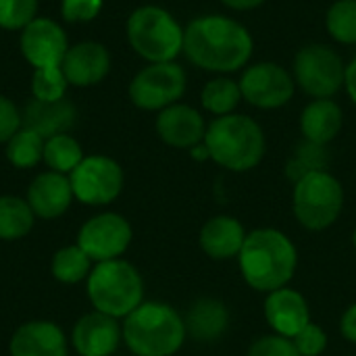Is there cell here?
Segmentation results:
<instances>
[{"label":"cell","instance_id":"6da1fadb","mask_svg":"<svg viewBox=\"0 0 356 356\" xmlns=\"http://www.w3.org/2000/svg\"><path fill=\"white\" fill-rule=\"evenodd\" d=\"M252 33L240 21L223 15H202L184 27L186 58L211 73H234L252 58Z\"/></svg>","mask_w":356,"mask_h":356},{"label":"cell","instance_id":"7a4b0ae2","mask_svg":"<svg viewBox=\"0 0 356 356\" xmlns=\"http://www.w3.org/2000/svg\"><path fill=\"white\" fill-rule=\"evenodd\" d=\"M238 259L246 284L267 294L286 288L298 265V252L292 240L271 227L250 232Z\"/></svg>","mask_w":356,"mask_h":356},{"label":"cell","instance_id":"3957f363","mask_svg":"<svg viewBox=\"0 0 356 356\" xmlns=\"http://www.w3.org/2000/svg\"><path fill=\"white\" fill-rule=\"evenodd\" d=\"M204 146L209 148L211 161L219 167L244 173L263 161L267 142L263 127L252 117L232 113L215 117L207 125Z\"/></svg>","mask_w":356,"mask_h":356},{"label":"cell","instance_id":"277c9868","mask_svg":"<svg viewBox=\"0 0 356 356\" xmlns=\"http://www.w3.org/2000/svg\"><path fill=\"white\" fill-rule=\"evenodd\" d=\"M123 342L136 356H173L186 342V321L167 302H142L123 321Z\"/></svg>","mask_w":356,"mask_h":356},{"label":"cell","instance_id":"5b68a950","mask_svg":"<svg viewBox=\"0 0 356 356\" xmlns=\"http://www.w3.org/2000/svg\"><path fill=\"white\" fill-rule=\"evenodd\" d=\"M86 290L94 311L115 319H125L144 302V280L123 259L96 263L86 280Z\"/></svg>","mask_w":356,"mask_h":356},{"label":"cell","instance_id":"8992f818","mask_svg":"<svg viewBox=\"0 0 356 356\" xmlns=\"http://www.w3.org/2000/svg\"><path fill=\"white\" fill-rule=\"evenodd\" d=\"M131 50L148 63H171L184 52V27L163 6H138L125 23Z\"/></svg>","mask_w":356,"mask_h":356},{"label":"cell","instance_id":"52a82bcc","mask_svg":"<svg viewBox=\"0 0 356 356\" xmlns=\"http://www.w3.org/2000/svg\"><path fill=\"white\" fill-rule=\"evenodd\" d=\"M292 207L302 227L323 232L344 209V188L330 171H313L294 184Z\"/></svg>","mask_w":356,"mask_h":356},{"label":"cell","instance_id":"ba28073f","mask_svg":"<svg viewBox=\"0 0 356 356\" xmlns=\"http://www.w3.org/2000/svg\"><path fill=\"white\" fill-rule=\"evenodd\" d=\"M292 75L296 86L313 100L334 98L344 88L346 63L327 44H307L294 56Z\"/></svg>","mask_w":356,"mask_h":356},{"label":"cell","instance_id":"9c48e42d","mask_svg":"<svg viewBox=\"0 0 356 356\" xmlns=\"http://www.w3.org/2000/svg\"><path fill=\"white\" fill-rule=\"evenodd\" d=\"M188 77L181 65L171 63H150L140 69L129 81V100L142 111H163L186 94Z\"/></svg>","mask_w":356,"mask_h":356},{"label":"cell","instance_id":"30bf717a","mask_svg":"<svg viewBox=\"0 0 356 356\" xmlns=\"http://www.w3.org/2000/svg\"><path fill=\"white\" fill-rule=\"evenodd\" d=\"M75 200L88 207H104L123 192L125 175L121 165L104 154H90L69 173Z\"/></svg>","mask_w":356,"mask_h":356},{"label":"cell","instance_id":"8fae6325","mask_svg":"<svg viewBox=\"0 0 356 356\" xmlns=\"http://www.w3.org/2000/svg\"><path fill=\"white\" fill-rule=\"evenodd\" d=\"M242 100L261 111H273L286 106L296 90L294 75L280 63L261 60L242 71L240 77Z\"/></svg>","mask_w":356,"mask_h":356},{"label":"cell","instance_id":"7c38bea8","mask_svg":"<svg viewBox=\"0 0 356 356\" xmlns=\"http://www.w3.org/2000/svg\"><path fill=\"white\" fill-rule=\"evenodd\" d=\"M134 238L129 221L119 213H98L77 232V246L94 261H115L125 254Z\"/></svg>","mask_w":356,"mask_h":356},{"label":"cell","instance_id":"4fadbf2b","mask_svg":"<svg viewBox=\"0 0 356 356\" xmlns=\"http://www.w3.org/2000/svg\"><path fill=\"white\" fill-rule=\"evenodd\" d=\"M19 46L21 54L33 69H44L60 67L69 50V40L65 29L56 21L48 17H35L29 25L21 29Z\"/></svg>","mask_w":356,"mask_h":356},{"label":"cell","instance_id":"5bb4252c","mask_svg":"<svg viewBox=\"0 0 356 356\" xmlns=\"http://www.w3.org/2000/svg\"><path fill=\"white\" fill-rule=\"evenodd\" d=\"M123 340L119 319L98 311L77 319L71 332V344L79 356H111L117 353Z\"/></svg>","mask_w":356,"mask_h":356},{"label":"cell","instance_id":"9a60e30c","mask_svg":"<svg viewBox=\"0 0 356 356\" xmlns=\"http://www.w3.org/2000/svg\"><path fill=\"white\" fill-rule=\"evenodd\" d=\"M156 134L159 138L179 150H190L204 142L207 136V123L200 111H196L190 104L175 102L156 115Z\"/></svg>","mask_w":356,"mask_h":356},{"label":"cell","instance_id":"2e32d148","mask_svg":"<svg viewBox=\"0 0 356 356\" xmlns=\"http://www.w3.org/2000/svg\"><path fill=\"white\" fill-rule=\"evenodd\" d=\"M60 69L75 88H90L100 83L111 71V52L104 44L86 40L69 46Z\"/></svg>","mask_w":356,"mask_h":356},{"label":"cell","instance_id":"e0dca14e","mask_svg":"<svg viewBox=\"0 0 356 356\" xmlns=\"http://www.w3.org/2000/svg\"><path fill=\"white\" fill-rule=\"evenodd\" d=\"M65 332L54 321H27L15 330L8 342L10 356H67Z\"/></svg>","mask_w":356,"mask_h":356},{"label":"cell","instance_id":"ac0fdd59","mask_svg":"<svg viewBox=\"0 0 356 356\" xmlns=\"http://www.w3.org/2000/svg\"><path fill=\"white\" fill-rule=\"evenodd\" d=\"M73 198L75 196L71 190L69 175H63L50 169L31 179L27 188V196H25L33 215L40 219H56L65 215Z\"/></svg>","mask_w":356,"mask_h":356},{"label":"cell","instance_id":"d6986e66","mask_svg":"<svg viewBox=\"0 0 356 356\" xmlns=\"http://www.w3.org/2000/svg\"><path fill=\"white\" fill-rule=\"evenodd\" d=\"M265 319L275 334L294 338L302 327L311 323V311L307 298L300 292L286 286L267 294Z\"/></svg>","mask_w":356,"mask_h":356},{"label":"cell","instance_id":"ffe728a7","mask_svg":"<svg viewBox=\"0 0 356 356\" xmlns=\"http://www.w3.org/2000/svg\"><path fill=\"white\" fill-rule=\"evenodd\" d=\"M244 225L227 215H219L209 219L198 236V244L207 257L213 261H229L234 257H240V250L246 240Z\"/></svg>","mask_w":356,"mask_h":356},{"label":"cell","instance_id":"44dd1931","mask_svg":"<svg viewBox=\"0 0 356 356\" xmlns=\"http://www.w3.org/2000/svg\"><path fill=\"white\" fill-rule=\"evenodd\" d=\"M344 113L334 98H315L300 113V134L305 140L327 146L342 131Z\"/></svg>","mask_w":356,"mask_h":356},{"label":"cell","instance_id":"7402d4cb","mask_svg":"<svg viewBox=\"0 0 356 356\" xmlns=\"http://www.w3.org/2000/svg\"><path fill=\"white\" fill-rule=\"evenodd\" d=\"M23 115V127H29L38 131L44 140L67 134L73 123H75V106L67 98L54 100V102H42V100H31L27 102Z\"/></svg>","mask_w":356,"mask_h":356},{"label":"cell","instance_id":"603a6c76","mask_svg":"<svg viewBox=\"0 0 356 356\" xmlns=\"http://www.w3.org/2000/svg\"><path fill=\"white\" fill-rule=\"evenodd\" d=\"M186 332L196 342H217L229 327V311L217 298H200L186 315Z\"/></svg>","mask_w":356,"mask_h":356},{"label":"cell","instance_id":"cb8c5ba5","mask_svg":"<svg viewBox=\"0 0 356 356\" xmlns=\"http://www.w3.org/2000/svg\"><path fill=\"white\" fill-rule=\"evenodd\" d=\"M33 223L35 215L25 198L0 196V240H21L33 229Z\"/></svg>","mask_w":356,"mask_h":356},{"label":"cell","instance_id":"d4e9b609","mask_svg":"<svg viewBox=\"0 0 356 356\" xmlns=\"http://www.w3.org/2000/svg\"><path fill=\"white\" fill-rule=\"evenodd\" d=\"M242 102V92H240V83L232 77H213L211 81L204 83L202 92H200V104L207 113L215 115V117H223V115H232L236 113L238 104Z\"/></svg>","mask_w":356,"mask_h":356},{"label":"cell","instance_id":"484cf974","mask_svg":"<svg viewBox=\"0 0 356 356\" xmlns=\"http://www.w3.org/2000/svg\"><path fill=\"white\" fill-rule=\"evenodd\" d=\"M50 171L69 175L81 161L83 148L71 134H58L44 142V159Z\"/></svg>","mask_w":356,"mask_h":356},{"label":"cell","instance_id":"4316f807","mask_svg":"<svg viewBox=\"0 0 356 356\" xmlns=\"http://www.w3.org/2000/svg\"><path fill=\"white\" fill-rule=\"evenodd\" d=\"M50 271H52V277L56 282L73 286V284L88 280V275L92 271V259L77 244L65 246V248H58L54 252L52 263H50Z\"/></svg>","mask_w":356,"mask_h":356},{"label":"cell","instance_id":"83f0119b","mask_svg":"<svg viewBox=\"0 0 356 356\" xmlns=\"http://www.w3.org/2000/svg\"><path fill=\"white\" fill-rule=\"evenodd\" d=\"M44 138L29 129L21 127L8 142H6V159L17 169H31L44 159Z\"/></svg>","mask_w":356,"mask_h":356},{"label":"cell","instance_id":"f1b7e54d","mask_svg":"<svg viewBox=\"0 0 356 356\" xmlns=\"http://www.w3.org/2000/svg\"><path fill=\"white\" fill-rule=\"evenodd\" d=\"M327 167H330L327 146L302 140L296 146L294 154L286 163V175H288V179H292L296 184L298 179H302L305 175H309L313 171H327Z\"/></svg>","mask_w":356,"mask_h":356},{"label":"cell","instance_id":"f546056e","mask_svg":"<svg viewBox=\"0 0 356 356\" xmlns=\"http://www.w3.org/2000/svg\"><path fill=\"white\" fill-rule=\"evenodd\" d=\"M325 29L338 44H356V0H336L327 8Z\"/></svg>","mask_w":356,"mask_h":356},{"label":"cell","instance_id":"4dcf8cb0","mask_svg":"<svg viewBox=\"0 0 356 356\" xmlns=\"http://www.w3.org/2000/svg\"><path fill=\"white\" fill-rule=\"evenodd\" d=\"M69 88V81L60 67H44L33 69L31 77V94L35 100L42 102H54L65 98V92Z\"/></svg>","mask_w":356,"mask_h":356},{"label":"cell","instance_id":"1f68e13d","mask_svg":"<svg viewBox=\"0 0 356 356\" xmlns=\"http://www.w3.org/2000/svg\"><path fill=\"white\" fill-rule=\"evenodd\" d=\"M38 17V0H0V27L21 31Z\"/></svg>","mask_w":356,"mask_h":356},{"label":"cell","instance_id":"d6a6232c","mask_svg":"<svg viewBox=\"0 0 356 356\" xmlns=\"http://www.w3.org/2000/svg\"><path fill=\"white\" fill-rule=\"evenodd\" d=\"M248 356H300V353L296 350L292 338L271 334L252 342Z\"/></svg>","mask_w":356,"mask_h":356},{"label":"cell","instance_id":"836d02e7","mask_svg":"<svg viewBox=\"0 0 356 356\" xmlns=\"http://www.w3.org/2000/svg\"><path fill=\"white\" fill-rule=\"evenodd\" d=\"M292 342L300 356H319L327 348V334L319 325L309 323L292 338Z\"/></svg>","mask_w":356,"mask_h":356},{"label":"cell","instance_id":"e575fe53","mask_svg":"<svg viewBox=\"0 0 356 356\" xmlns=\"http://www.w3.org/2000/svg\"><path fill=\"white\" fill-rule=\"evenodd\" d=\"M104 0H60V15L69 23L94 21L102 10Z\"/></svg>","mask_w":356,"mask_h":356},{"label":"cell","instance_id":"d590c367","mask_svg":"<svg viewBox=\"0 0 356 356\" xmlns=\"http://www.w3.org/2000/svg\"><path fill=\"white\" fill-rule=\"evenodd\" d=\"M23 127V115L17 104L0 94V144H6Z\"/></svg>","mask_w":356,"mask_h":356},{"label":"cell","instance_id":"8d00e7d4","mask_svg":"<svg viewBox=\"0 0 356 356\" xmlns=\"http://www.w3.org/2000/svg\"><path fill=\"white\" fill-rule=\"evenodd\" d=\"M340 327H342V334L348 342L356 344V302L350 305L346 309V313L342 315V321H340Z\"/></svg>","mask_w":356,"mask_h":356},{"label":"cell","instance_id":"74e56055","mask_svg":"<svg viewBox=\"0 0 356 356\" xmlns=\"http://www.w3.org/2000/svg\"><path fill=\"white\" fill-rule=\"evenodd\" d=\"M344 88L348 92V98L356 104V56L346 65V75H344Z\"/></svg>","mask_w":356,"mask_h":356},{"label":"cell","instance_id":"f35d334b","mask_svg":"<svg viewBox=\"0 0 356 356\" xmlns=\"http://www.w3.org/2000/svg\"><path fill=\"white\" fill-rule=\"evenodd\" d=\"M219 2L232 10H254V8L263 6L267 0H219Z\"/></svg>","mask_w":356,"mask_h":356},{"label":"cell","instance_id":"ab89813d","mask_svg":"<svg viewBox=\"0 0 356 356\" xmlns=\"http://www.w3.org/2000/svg\"><path fill=\"white\" fill-rule=\"evenodd\" d=\"M190 154H192V159H196V161H207V159H211L209 148L204 146V142L198 144V146H194V148H190Z\"/></svg>","mask_w":356,"mask_h":356},{"label":"cell","instance_id":"60d3db41","mask_svg":"<svg viewBox=\"0 0 356 356\" xmlns=\"http://www.w3.org/2000/svg\"><path fill=\"white\" fill-rule=\"evenodd\" d=\"M353 244H355V248H356V229H355V234H353Z\"/></svg>","mask_w":356,"mask_h":356}]
</instances>
